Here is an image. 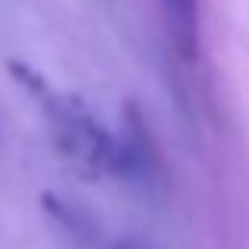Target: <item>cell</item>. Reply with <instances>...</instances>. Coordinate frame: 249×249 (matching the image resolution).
<instances>
[{
  "instance_id": "2",
  "label": "cell",
  "mask_w": 249,
  "mask_h": 249,
  "mask_svg": "<svg viewBox=\"0 0 249 249\" xmlns=\"http://www.w3.org/2000/svg\"><path fill=\"white\" fill-rule=\"evenodd\" d=\"M110 174L133 183H152L158 177V148L152 142L145 117L133 104L123 114L120 136H114V170Z\"/></svg>"
},
{
  "instance_id": "3",
  "label": "cell",
  "mask_w": 249,
  "mask_h": 249,
  "mask_svg": "<svg viewBox=\"0 0 249 249\" xmlns=\"http://www.w3.org/2000/svg\"><path fill=\"white\" fill-rule=\"evenodd\" d=\"M167 41L183 60L199 54V0H158Z\"/></svg>"
},
{
  "instance_id": "1",
  "label": "cell",
  "mask_w": 249,
  "mask_h": 249,
  "mask_svg": "<svg viewBox=\"0 0 249 249\" xmlns=\"http://www.w3.org/2000/svg\"><path fill=\"white\" fill-rule=\"evenodd\" d=\"M41 104L51 123V142L70 170L85 180H98L114 170V136L101 126L82 98L67 91H44Z\"/></svg>"
},
{
  "instance_id": "4",
  "label": "cell",
  "mask_w": 249,
  "mask_h": 249,
  "mask_svg": "<svg viewBox=\"0 0 249 249\" xmlns=\"http://www.w3.org/2000/svg\"><path fill=\"white\" fill-rule=\"evenodd\" d=\"M114 249H133V246H114Z\"/></svg>"
}]
</instances>
